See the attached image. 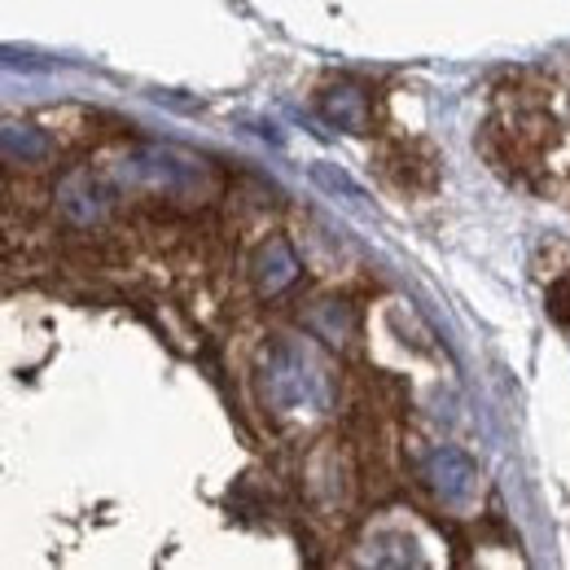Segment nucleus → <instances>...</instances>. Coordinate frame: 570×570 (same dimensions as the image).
I'll return each instance as SVG.
<instances>
[{
    "label": "nucleus",
    "mask_w": 570,
    "mask_h": 570,
    "mask_svg": "<svg viewBox=\"0 0 570 570\" xmlns=\"http://www.w3.org/2000/svg\"><path fill=\"white\" fill-rule=\"evenodd\" d=\"M268 250H273V264H268V255L255 259V285H259L264 298H277L285 285L298 282V264H294L285 242H268Z\"/></svg>",
    "instance_id": "2"
},
{
    "label": "nucleus",
    "mask_w": 570,
    "mask_h": 570,
    "mask_svg": "<svg viewBox=\"0 0 570 570\" xmlns=\"http://www.w3.org/2000/svg\"><path fill=\"white\" fill-rule=\"evenodd\" d=\"M549 316H553L562 330H570V273L549 285Z\"/></svg>",
    "instance_id": "3"
},
{
    "label": "nucleus",
    "mask_w": 570,
    "mask_h": 570,
    "mask_svg": "<svg viewBox=\"0 0 570 570\" xmlns=\"http://www.w3.org/2000/svg\"><path fill=\"white\" fill-rule=\"evenodd\" d=\"M321 115H325L330 124L347 128V132H364V124H368V97H364L360 88H352V83L330 88V92L321 97Z\"/></svg>",
    "instance_id": "1"
}]
</instances>
